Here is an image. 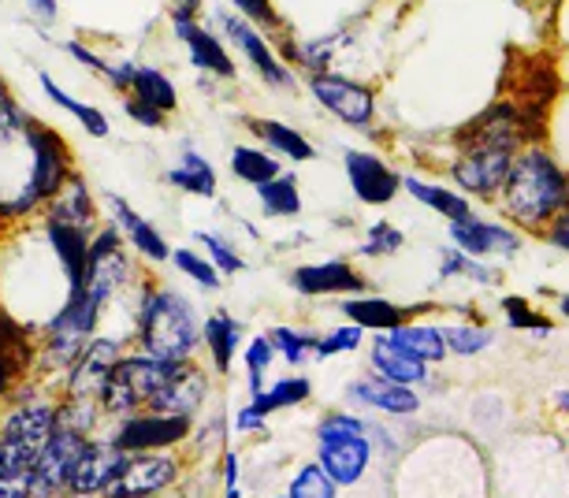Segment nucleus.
Returning <instances> with one entry per match:
<instances>
[{
    "mask_svg": "<svg viewBox=\"0 0 569 498\" xmlns=\"http://www.w3.org/2000/svg\"><path fill=\"white\" fill-rule=\"evenodd\" d=\"M450 238H455V246L461 253H472V257H488V253H518L521 238L507 231V227L499 223H485V220H458L450 223Z\"/></svg>",
    "mask_w": 569,
    "mask_h": 498,
    "instance_id": "nucleus-24",
    "label": "nucleus"
},
{
    "mask_svg": "<svg viewBox=\"0 0 569 498\" xmlns=\"http://www.w3.org/2000/svg\"><path fill=\"white\" fill-rule=\"evenodd\" d=\"M38 86H41V93L49 97V104H57L60 112H68L74 123L82 127L90 138H109L112 135V123H109V116L101 112L98 104H90V101H79L74 93H68L63 86L52 79L49 71H38Z\"/></svg>",
    "mask_w": 569,
    "mask_h": 498,
    "instance_id": "nucleus-29",
    "label": "nucleus"
},
{
    "mask_svg": "<svg viewBox=\"0 0 569 498\" xmlns=\"http://www.w3.org/2000/svg\"><path fill=\"white\" fill-rule=\"evenodd\" d=\"M171 265L179 268L190 283H198L201 290H220V268L209 261V257L194 253V249H171Z\"/></svg>",
    "mask_w": 569,
    "mask_h": 498,
    "instance_id": "nucleus-39",
    "label": "nucleus"
},
{
    "mask_svg": "<svg viewBox=\"0 0 569 498\" xmlns=\"http://www.w3.org/2000/svg\"><path fill=\"white\" fill-rule=\"evenodd\" d=\"M242 361H246V380H250V398H253L264 391V376L276 361V350H272V342H268V335H253V339L246 342Z\"/></svg>",
    "mask_w": 569,
    "mask_h": 498,
    "instance_id": "nucleus-40",
    "label": "nucleus"
},
{
    "mask_svg": "<svg viewBox=\"0 0 569 498\" xmlns=\"http://www.w3.org/2000/svg\"><path fill=\"white\" fill-rule=\"evenodd\" d=\"M30 361V346H27V331L19 328L16 320H8L0 312V398L12 391L19 365Z\"/></svg>",
    "mask_w": 569,
    "mask_h": 498,
    "instance_id": "nucleus-34",
    "label": "nucleus"
},
{
    "mask_svg": "<svg viewBox=\"0 0 569 498\" xmlns=\"http://www.w3.org/2000/svg\"><path fill=\"white\" fill-rule=\"evenodd\" d=\"M402 242H406V235L399 231V227L388 223V220H376L369 227V242L361 246V253L365 257H388V253H399Z\"/></svg>",
    "mask_w": 569,
    "mask_h": 498,
    "instance_id": "nucleus-47",
    "label": "nucleus"
},
{
    "mask_svg": "<svg viewBox=\"0 0 569 498\" xmlns=\"http://www.w3.org/2000/svg\"><path fill=\"white\" fill-rule=\"evenodd\" d=\"M46 220H60V223H71V227H82V231H90V227L98 223V201H93V193L82 182V176H71L46 201Z\"/></svg>",
    "mask_w": 569,
    "mask_h": 498,
    "instance_id": "nucleus-27",
    "label": "nucleus"
},
{
    "mask_svg": "<svg viewBox=\"0 0 569 498\" xmlns=\"http://www.w3.org/2000/svg\"><path fill=\"white\" fill-rule=\"evenodd\" d=\"M291 287L306 298H325V295H365V279L353 272L347 261H320L302 265L291 272Z\"/></svg>",
    "mask_w": 569,
    "mask_h": 498,
    "instance_id": "nucleus-21",
    "label": "nucleus"
},
{
    "mask_svg": "<svg viewBox=\"0 0 569 498\" xmlns=\"http://www.w3.org/2000/svg\"><path fill=\"white\" fill-rule=\"evenodd\" d=\"M168 23H171V38L187 49L190 68L201 74H212V79H223V82L239 79V60L231 57L228 41H223L217 30L206 27L194 16H179V12H168Z\"/></svg>",
    "mask_w": 569,
    "mask_h": 498,
    "instance_id": "nucleus-11",
    "label": "nucleus"
},
{
    "mask_svg": "<svg viewBox=\"0 0 569 498\" xmlns=\"http://www.w3.org/2000/svg\"><path fill=\"white\" fill-rule=\"evenodd\" d=\"M261 425H264V417L257 414L253 406H242V409H239V420H234V428H239V431H257Z\"/></svg>",
    "mask_w": 569,
    "mask_h": 498,
    "instance_id": "nucleus-55",
    "label": "nucleus"
},
{
    "mask_svg": "<svg viewBox=\"0 0 569 498\" xmlns=\"http://www.w3.org/2000/svg\"><path fill=\"white\" fill-rule=\"evenodd\" d=\"M0 498H34V476L0 472Z\"/></svg>",
    "mask_w": 569,
    "mask_h": 498,
    "instance_id": "nucleus-52",
    "label": "nucleus"
},
{
    "mask_svg": "<svg viewBox=\"0 0 569 498\" xmlns=\"http://www.w3.org/2000/svg\"><path fill=\"white\" fill-rule=\"evenodd\" d=\"M101 309L82 287L68 290L63 306L52 312V320L46 323V361L52 368H71L79 361V353L86 350V342L93 339L101 320Z\"/></svg>",
    "mask_w": 569,
    "mask_h": 498,
    "instance_id": "nucleus-7",
    "label": "nucleus"
},
{
    "mask_svg": "<svg viewBox=\"0 0 569 498\" xmlns=\"http://www.w3.org/2000/svg\"><path fill=\"white\" fill-rule=\"evenodd\" d=\"M23 146L30 153V168H27V182L16 198L0 201V216H27L34 209H46V201L57 193L63 182H68L71 171V149L68 142L52 131L41 119H27L23 131Z\"/></svg>",
    "mask_w": 569,
    "mask_h": 498,
    "instance_id": "nucleus-2",
    "label": "nucleus"
},
{
    "mask_svg": "<svg viewBox=\"0 0 569 498\" xmlns=\"http://www.w3.org/2000/svg\"><path fill=\"white\" fill-rule=\"evenodd\" d=\"M306 90L325 112L336 116L339 123L353 127V131H369L376 123V93L365 82L350 79V74L339 71L306 74Z\"/></svg>",
    "mask_w": 569,
    "mask_h": 498,
    "instance_id": "nucleus-9",
    "label": "nucleus"
},
{
    "mask_svg": "<svg viewBox=\"0 0 569 498\" xmlns=\"http://www.w3.org/2000/svg\"><path fill=\"white\" fill-rule=\"evenodd\" d=\"M164 182L182 193H190V198H217V190H220L212 160L206 153H198L194 146L179 149V160L164 171Z\"/></svg>",
    "mask_w": 569,
    "mask_h": 498,
    "instance_id": "nucleus-25",
    "label": "nucleus"
},
{
    "mask_svg": "<svg viewBox=\"0 0 569 498\" xmlns=\"http://www.w3.org/2000/svg\"><path fill=\"white\" fill-rule=\"evenodd\" d=\"M120 357H123L120 342L93 335V339L86 342V350L79 353V361L68 368V398L101 406V391H104V384H109L112 368L120 365Z\"/></svg>",
    "mask_w": 569,
    "mask_h": 498,
    "instance_id": "nucleus-13",
    "label": "nucleus"
},
{
    "mask_svg": "<svg viewBox=\"0 0 569 498\" xmlns=\"http://www.w3.org/2000/svg\"><path fill=\"white\" fill-rule=\"evenodd\" d=\"M507 187V209L525 223L547 220L566 198V176L551 157L532 149L518 160H510V171L502 179Z\"/></svg>",
    "mask_w": 569,
    "mask_h": 498,
    "instance_id": "nucleus-3",
    "label": "nucleus"
},
{
    "mask_svg": "<svg viewBox=\"0 0 569 498\" xmlns=\"http://www.w3.org/2000/svg\"><path fill=\"white\" fill-rule=\"evenodd\" d=\"M127 454L116 442H86L79 461L68 476L71 495H104V487L116 480V472L123 469Z\"/></svg>",
    "mask_w": 569,
    "mask_h": 498,
    "instance_id": "nucleus-19",
    "label": "nucleus"
},
{
    "mask_svg": "<svg viewBox=\"0 0 569 498\" xmlns=\"http://www.w3.org/2000/svg\"><path fill=\"white\" fill-rule=\"evenodd\" d=\"M212 23L220 27V38L228 41V49L239 52V57L246 60V68H250L268 90H279V93L298 90L295 71L279 60V52H276L272 41L264 38V30H257L250 19L234 16L231 8H217V12H212Z\"/></svg>",
    "mask_w": 569,
    "mask_h": 498,
    "instance_id": "nucleus-6",
    "label": "nucleus"
},
{
    "mask_svg": "<svg viewBox=\"0 0 569 498\" xmlns=\"http://www.w3.org/2000/svg\"><path fill=\"white\" fill-rule=\"evenodd\" d=\"M190 436V417H171V414H131L123 417L120 431H116V447L123 454H149V450H168L179 447Z\"/></svg>",
    "mask_w": 569,
    "mask_h": 498,
    "instance_id": "nucleus-12",
    "label": "nucleus"
},
{
    "mask_svg": "<svg viewBox=\"0 0 569 498\" xmlns=\"http://www.w3.org/2000/svg\"><path fill=\"white\" fill-rule=\"evenodd\" d=\"M395 342L406 346L410 353H417L421 361H443L447 357V342H443V331L432 328V323H399L395 331H388Z\"/></svg>",
    "mask_w": 569,
    "mask_h": 498,
    "instance_id": "nucleus-37",
    "label": "nucleus"
},
{
    "mask_svg": "<svg viewBox=\"0 0 569 498\" xmlns=\"http://www.w3.org/2000/svg\"><path fill=\"white\" fill-rule=\"evenodd\" d=\"M131 279V253H127V238L116 223H104L101 235L90 238V261H86L82 290L98 306H109L112 295H120Z\"/></svg>",
    "mask_w": 569,
    "mask_h": 498,
    "instance_id": "nucleus-10",
    "label": "nucleus"
},
{
    "mask_svg": "<svg viewBox=\"0 0 569 498\" xmlns=\"http://www.w3.org/2000/svg\"><path fill=\"white\" fill-rule=\"evenodd\" d=\"M82 447H86L82 431H74L68 425L52 428L49 442L41 447L34 469H30V476H34V498H46L52 491H60V487H68V476L74 469V461H79Z\"/></svg>",
    "mask_w": 569,
    "mask_h": 498,
    "instance_id": "nucleus-15",
    "label": "nucleus"
},
{
    "mask_svg": "<svg viewBox=\"0 0 569 498\" xmlns=\"http://www.w3.org/2000/svg\"><path fill=\"white\" fill-rule=\"evenodd\" d=\"M182 365L187 361H160V357H149V353L120 357V365L112 368L109 384H104V391H101V409L112 417L138 414Z\"/></svg>",
    "mask_w": 569,
    "mask_h": 498,
    "instance_id": "nucleus-4",
    "label": "nucleus"
},
{
    "mask_svg": "<svg viewBox=\"0 0 569 498\" xmlns=\"http://www.w3.org/2000/svg\"><path fill=\"white\" fill-rule=\"evenodd\" d=\"M439 331H443L447 350H455L458 357H472L496 342V335L488 328H480V323H450V328H439Z\"/></svg>",
    "mask_w": 569,
    "mask_h": 498,
    "instance_id": "nucleus-41",
    "label": "nucleus"
},
{
    "mask_svg": "<svg viewBox=\"0 0 569 498\" xmlns=\"http://www.w3.org/2000/svg\"><path fill=\"white\" fill-rule=\"evenodd\" d=\"M168 12H179V16H194L201 19V12H206V0H164Z\"/></svg>",
    "mask_w": 569,
    "mask_h": 498,
    "instance_id": "nucleus-54",
    "label": "nucleus"
},
{
    "mask_svg": "<svg viewBox=\"0 0 569 498\" xmlns=\"http://www.w3.org/2000/svg\"><path fill=\"white\" fill-rule=\"evenodd\" d=\"M372 368L383 376V380L402 384V387H413V384L428 380V361H421L417 353H410L406 346H399L388 331H380V335H376V342H372Z\"/></svg>",
    "mask_w": 569,
    "mask_h": 498,
    "instance_id": "nucleus-23",
    "label": "nucleus"
},
{
    "mask_svg": "<svg viewBox=\"0 0 569 498\" xmlns=\"http://www.w3.org/2000/svg\"><path fill=\"white\" fill-rule=\"evenodd\" d=\"M551 242L555 246H562V249H569V212H562L555 220V227H551Z\"/></svg>",
    "mask_w": 569,
    "mask_h": 498,
    "instance_id": "nucleus-56",
    "label": "nucleus"
},
{
    "mask_svg": "<svg viewBox=\"0 0 569 498\" xmlns=\"http://www.w3.org/2000/svg\"><path fill=\"white\" fill-rule=\"evenodd\" d=\"M46 242L52 249V257H57L63 279H68V290L82 287L86 261H90V231L60 220H46Z\"/></svg>",
    "mask_w": 569,
    "mask_h": 498,
    "instance_id": "nucleus-22",
    "label": "nucleus"
},
{
    "mask_svg": "<svg viewBox=\"0 0 569 498\" xmlns=\"http://www.w3.org/2000/svg\"><path fill=\"white\" fill-rule=\"evenodd\" d=\"M194 238H198L201 246H206L209 261L220 268V276H239L242 268H246V261H242L239 253H234V246L223 235H217V231H198Z\"/></svg>",
    "mask_w": 569,
    "mask_h": 498,
    "instance_id": "nucleus-45",
    "label": "nucleus"
},
{
    "mask_svg": "<svg viewBox=\"0 0 569 498\" xmlns=\"http://www.w3.org/2000/svg\"><path fill=\"white\" fill-rule=\"evenodd\" d=\"M502 312L510 317L513 328H529V331H536V335H547V331H551V320H543L540 312H532V309H529V301H525V298H502Z\"/></svg>",
    "mask_w": 569,
    "mask_h": 498,
    "instance_id": "nucleus-50",
    "label": "nucleus"
},
{
    "mask_svg": "<svg viewBox=\"0 0 569 498\" xmlns=\"http://www.w3.org/2000/svg\"><path fill=\"white\" fill-rule=\"evenodd\" d=\"M342 312L350 317V323H358V328L365 331H395L399 323H406V312L402 306H395V301L388 298H350L342 301Z\"/></svg>",
    "mask_w": 569,
    "mask_h": 498,
    "instance_id": "nucleus-33",
    "label": "nucleus"
},
{
    "mask_svg": "<svg viewBox=\"0 0 569 498\" xmlns=\"http://www.w3.org/2000/svg\"><path fill=\"white\" fill-rule=\"evenodd\" d=\"M242 339H246V328L231 317L228 309H217V312H209V320H201V342H206V350L212 357V368H217L220 376L231 372Z\"/></svg>",
    "mask_w": 569,
    "mask_h": 498,
    "instance_id": "nucleus-26",
    "label": "nucleus"
},
{
    "mask_svg": "<svg viewBox=\"0 0 569 498\" xmlns=\"http://www.w3.org/2000/svg\"><path fill=\"white\" fill-rule=\"evenodd\" d=\"M317 439H320V469L331 476V484L336 487L358 484L372 458L369 425L350 414H331L320 420Z\"/></svg>",
    "mask_w": 569,
    "mask_h": 498,
    "instance_id": "nucleus-5",
    "label": "nucleus"
},
{
    "mask_svg": "<svg viewBox=\"0 0 569 498\" xmlns=\"http://www.w3.org/2000/svg\"><path fill=\"white\" fill-rule=\"evenodd\" d=\"M223 476H228V487H239V458L234 454L223 458Z\"/></svg>",
    "mask_w": 569,
    "mask_h": 498,
    "instance_id": "nucleus-57",
    "label": "nucleus"
},
{
    "mask_svg": "<svg viewBox=\"0 0 569 498\" xmlns=\"http://www.w3.org/2000/svg\"><path fill=\"white\" fill-rule=\"evenodd\" d=\"M127 97H138V101H149L153 108H160L164 116H176L179 112V86L171 79L168 71H160L157 63H134V74H131V90Z\"/></svg>",
    "mask_w": 569,
    "mask_h": 498,
    "instance_id": "nucleus-30",
    "label": "nucleus"
},
{
    "mask_svg": "<svg viewBox=\"0 0 569 498\" xmlns=\"http://www.w3.org/2000/svg\"><path fill=\"white\" fill-rule=\"evenodd\" d=\"M268 342L272 350L283 357L287 365H302L317 346V335L313 331H298V328H272L268 331Z\"/></svg>",
    "mask_w": 569,
    "mask_h": 498,
    "instance_id": "nucleus-42",
    "label": "nucleus"
},
{
    "mask_svg": "<svg viewBox=\"0 0 569 498\" xmlns=\"http://www.w3.org/2000/svg\"><path fill=\"white\" fill-rule=\"evenodd\" d=\"M309 395H313V384H309L306 376H287V380H276L272 387H264L261 395H253L250 406L261 417H268V414H276V409H287V406L306 402Z\"/></svg>",
    "mask_w": 569,
    "mask_h": 498,
    "instance_id": "nucleus-38",
    "label": "nucleus"
},
{
    "mask_svg": "<svg viewBox=\"0 0 569 498\" xmlns=\"http://www.w3.org/2000/svg\"><path fill=\"white\" fill-rule=\"evenodd\" d=\"M287 498H336V484H331V476L320 469V465H306V469L295 476L291 495Z\"/></svg>",
    "mask_w": 569,
    "mask_h": 498,
    "instance_id": "nucleus-46",
    "label": "nucleus"
},
{
    "mask_svg": "<svg viewBox=\"0 0 569 498\" xmlns=\"http://www.w3.org/2000/svg\"><path fill=\"white\" fill-rule=\"evenodd\" d=\"M228 8L234 16L250 19L257 30H268L272 38L283 30V16L276 12V0H228Z\"/></svg>",
    "mask_w": 569,
    "mask_h": 498,
    "instance_id": "nucleus-44",
    "label": "nucleus"
},
{
    "mask_svg": "<svg viewBox=\"0 0 569 498\" xmlns=\"http://www.w3.org/2000/svg\"><path fill=\"white\" fill-rule=\"evenodd\" d=\"M27 112L19 108V101H16V93L8 90V82L0 79V146H12V142H19L23 138V131H27Z\"/></svg>",
    "mask_w": 569,
    "mask_h": 498,
    "instance_id": "nucleus-43",
    "label": "nucleus"
},
{
    "mask_svg": "<svg viewBox=\"0 0 569 498\" xmlns=\"http://www.w3.org/2000/svg\"><path fill=\"white\" fill-rule=\"evenodd\" d=\"M342 168H347L350 190L361 205H391L402 190V176L383 165L376 153L365 149H347L342 153Z\"/></svg>",
    "mask_w": 569,
    "mask_h": 498,
    "instance_id": "nucleus-17",
    "label": "nucleus"
},
{
    "mask_svg": "<svg viewBox=\"0 0 569 498\" xmlns=\"http://www.w3.org/2000/svg\"><path fill=\"white\" fill-rule=\"evenodd\" d=\"M142 353L160 361H190L201 346V317L194 301L171 287H146L134 309Z\"/></svg>",
    "mask_w": 569,
    "mask_h": 498,
    "instance_id": "nucleus-1",
    "label": "nucleus"
},
{
    "mask_svg": "<svg viewBox=\"0 0 569 498\" xmlns=\"http://www.w3.org/2000/svg\"><path fill=\"white\" fill-rule=\"evenodd\" d=\"M160 4H164V0H160Z\"/></svg>",
    "mask_w": 569,
    "mask_h": 498,
    "instance_id": "nucleus-61",
    "label": "nucleus"
},
{
    "mask_svg": "<svg viewBox=\"0 0 569 498\" xmlns=\"http://www.w3.org/2000/svg\"><path fill=\"white\" fill-rule=\"evenodd\" d=\"M209 398V376L201 372L194 361H187L160 391L149 398L146 409L153 414H171V417H194Z\"/></svg>",
    "mask_w": 569,
    "mask_h": 498,
    "instance_id": "nucleus-20",
    "label": "nucleus"
},
{
    "mask_svg": "<svg viewBox=\"0 0 569 498\" xmlns=\"http://www.w3.org/2000/svg\"><path fill=\"white\" fill-rule=\"evenodd\" d=\"M52 428H57V409L27 402L16 406V414L8 417L4 436H0V472H30L38 461L41 447L49 442Z\"/></svg>",
    "mask_w": 569,
    "mask_h": 498,
    "instance_id": "nucleus-8",
    "label": "nucleus"
},
{
    "mask_svg": "<svg viewBox=\"0 0 569 498\" xmlns=\"http://www.w3.org/2000/svg\"><path fill=\"white\" fill-rule=\"evenodd\" d=\"M402 190L410 193V198H417L421 205H428L432 212L447 216L450 223L458 220H472V205L466 198H458L455 190L447 187H436V182H425V179H402Z\"/></svg>",
    "mask_w": 569,
    "mask_h": 498,
    "instance_id": "nucleus-35",
    "label": "nucleus"
},
{
    "mask_svg": "<svg viewBox=\"0 0 569 498\" xmlns=\"http://www.w3.org/2000/svg\"><path fill=\"white\" fill-rule=\"evenodd\" d=\"M27 12L34 16V23H41V27H57L60 23V0H27Z\"/></svg>",
    "mask_w": 569,
    "mask_h": 498,
    "instance_id": "nucleus-53",
    "label": "nucleus"
},
{
    "mask_svg": "<svg viewBox=\"0 0 569 498\" xmlns=\"http://www.w3.org/2000/svg\"><path fill=\"white\" fill-rule=\"evenodd\" d=\"M350 395L358 398V402L383 409V414H391V417H410L421 409V398H417L410 387L391 384V380H383V376L380 380H358L350 387Z\"/></svg>",
    "mask_w": 569,
    "mask_h": 498,
    "instance_id": "nucleus-31",
    "label": "nucleus"
},
{
    "mask_svg": "<svg viewBox=\"0 0 569 498\" xmlns=\"http://www.w3.org/2000/svg\"><path fill=\"white\" fill-rule=\"evenodd\" d=\"M246 127H250V135L261 142L264 149H272L283 160H295V165H306V160H317V149L313 142L295 131L291 123H283V119H242Z\"/></svg>",
    "mask_w": 569,
    "mask_h": 498,
    "instance_id": "nucleus-28",
    "label": "nucleus"
},
{
    "mask_svg": "<svg viewBox=\"0 0 569 498\" xmlns=\"http://www.w3.org/2000/svg\"><path fill=\"white\" fill-rule=\"evenodd\" d=\"M179 465L168 454H127L123 469L116 472V480L104 487L109 498H142V495H160L164 487L176 484Z\"/></svg>",
    "mask_w": 569,
    "mask_h": 498,
    "instance_id": "nucleus-16",
    "label": "nucleus"
},
{
    "mask_svg": "<svg viewBox=\"0 0 569 498\" xmlns=\"http://www.w3.org/2000/svg\"><path fill=\"white\" fill-rule=\"evenodd\" d=\"M123 116L131 119L134 127H142V131H164L168 127V116L153 108L149 101H138V97H123Z\"/></svg>",
    "mask_w": 569,
    "mask_h": 498,
    "instance_id": "nucleus-49",
    "label": "nucleus"
},
{
    "mask_svg": "<svg viewBox=\"0 0 569 498\" xmlns=\"http://www.w3.org/2000/svg\"><path fill=\"white\" fill-rule=\"evenodd\" d=\"M513 160V142H488V146H469L461 149V157L455 160V179L458 187H466L469 193H496L502 187Z\"/></svg>",
    "mask_w": 569,
    "mask_h": 498,
    "instance_id": "nucleus-14",
    "label": "nucleus"
},
{
    "mask_svg": "<svg viewBox=\"0 0 569 498\" xmlns=\"http://www.w3.org/2000/svg\"><path fill=\"white\" fill-rule=\"evenodd\" d=\"M228 498H239V487H228Z\"/></svg>",
    "mask_w": 569,
    "mask_h": 498,
    "instance_id": "nucleus-58",
    "label": "nucleus"
},
{
    "mask_svg": "<svg viewBox=\"0 0 569 498\" xmlns=\"http://www.w3.org/2000/svg\"><path fill=\"white\" fill-rule=\"evenodd\" d=\"M257 190V205H261L264 216H272V220H291V216L302 212V187H298V176L295 171H279L276 179L261 182Z\"/></svg>",
    "mask_w": 569,
    "mask_h": 498,
    "instance_id": "nucleus-32",
    "label": "nucleus"
},
{
    "mask_svg": "<svg viewBox=\"0 0 569 498\" xmlns=\"http://www.w3.org/2000/svg\"><path fill=\"white\" fill-rule=\"evenodd\" d=\"M358 346H361V328L358 323H347V328H336L331 335H325V339H317L313 353H317V361H328V357L350 353V350H358Z\"/></svg>",
    "mask_w": 569,
    "mask_h": 498,
    "instance_id": "nucleus-48",
    "label": "nucleus"
},
{
    "mask_svg": "<svg viewBox=\"0 0 569 498\" xmlns=\"http://www.w3.org/2000/svg\"><path fill=\"white\" fill-rule=\"evenodd\" d=\"M443 276H469V279H477V283H496V272H488V268H480L477 261H469L466 253H455V249H447L443 253Z\"/></svg>",
    "mask_w": 569,
    "mask_h": 498,
    "instance_id": "nucleus-51",
    "label": "nucleus"
},
{
    "mask_svg": "<svg viewBox=\"0 0 569 498\" xmlns=\"http://www.w3.org/2000/svg\"><path fill=\"white\" fill-rule=\"evenodd\" d=\"M228 168L234 179L246 182V187H261V182L279 176V157H272L268 149H257V146H231Z\"/></svg>",
    "mask_w": 569,
    "mask_h": 498,
    "instance_id": "nucleus-36",
    "label": "nucleus"
},
{
    "mask_svg": "<svg viewBox=\"0 0 569 498\" xmlns=\"http://www.w3.org/2000/svg\"><path fill=\"white\" fill-rule=\"evenodd\" d=\"M562 312H566V317H569V295L562 298Z\"/></svg>",
    "mask_w": 569,
    "mask_h": 498,
    "instance_id": "nucleus-59",
    "label": "nucleus"
},
{
    "mask_svg": "<svg viewBox=\"0 0 569 498\" xmlns=\"http://www.w3.org/2000/svg\"><path fill=\"white\" fill-rule=\"evenodd\" d=\"M142 498H153V495H142Z\"/></svg>",
    "mask_w": 569,
    "mask_h": 498,
    "instance_id": "nucleus-60",
    "label": "nucleus"
},
{
    "mask_svg": "<svg viewBox=\"0 0 569 498\" xmlns=\"http://www.w3.org/2000/svg\"><path fill=\"white\" fill-rule=\"evenodd\" d=\"M104 201H109L112 223L120 227V235L127 238V246H131L138 257H146L149 265H164V261H171L168 238L160 235V227H157V223H149L142 212H134V209H131V201L120 198V193H104Z\"/></svg>",
    "mask_w": 569,
    "mask_h": 498,
    "instance_id": "nucleus-18",
    "label": "nucleus"
}]
</instances>
